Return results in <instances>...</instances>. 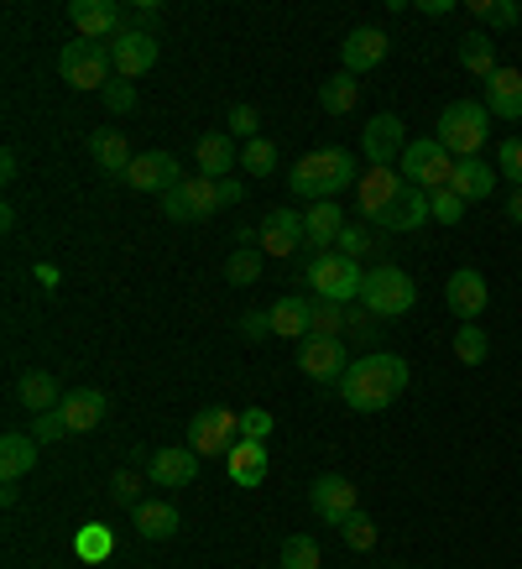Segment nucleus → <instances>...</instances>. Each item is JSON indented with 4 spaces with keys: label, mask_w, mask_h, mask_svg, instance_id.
Listing matches in <instances>:
<instances>
[{
    "label": "nucleus",
    "mask_w": 522,
    "mask_h": 569,
    "mask_svg": "<svg viewBox=\"0 0 522 569\" xmlns=\"http://www.w3.org/2000/svg\"><path fill=\"white\" fill-rule=\"evenodd\" d=\"M408 361L392 356V350H371L361 361H350V371L340 377V397H345V408L355 413H382L392 408L402 392H408Z\"/></svg>",
    "instance_id": "nucleus-1"
},
{
    "label": "nucleus",
    "mask_w": 522,
    "mask_h": 569,
    "mask_svg": "<svg viewBox=\"0 0 522 569\" xmlns=\"http://www.w3.org/2000/svg\"><path fill=\"white\" fill-rule=\"evenodd\" d=\"M350 183H361V168H355V152H345V147H319V152H303L293 162V173H288V189L303 193L309 204H319V199L350 189Z\"/></svg>",
    "instance_id": "nucleus-2"
},
{
    "label": "nucleus",
    "mask_w": 522,
    "mask_h": 569,
    "mask_svg": "<svg viewBox=\"0 0 522 569\" xmlns=\"http://www.w3.org/2000/svg\"><path fill=\"white\" fill-rule=\"evenodd\" d=\"M491 137V110L486 100H454L439 110V147L460 162V157H481Z\"/></svg>",
    "instance_id": "nucleus-3"
},
{
    "label": "nucleus",
    "mask_w": 522,
    "mask_h": 569,
    "mask_svg": "<svg viewBox=\"0 0 522 569\" xmlns=\"http://www.w3.org/2000/svg\"><path fill=\"white\" fill-rule=\"evenodd\" d=\"M361 303L365 313H377V319H398L418 303V282L402 267H377V272H365L361 282Z\"/></svg>",
    "instance_id": "nucleus-4"
},
{
    "label": "nucleus",
    "mask_w": 522,
    "mask_h": 569,
    "mask_svg": "<svg viewBox=\"0 0 522 569\" xmlns=\"http://www.w3.org/2000/svg\"><path fill=\"white\" fill-rule=\"evenodd\" d=\"M402 183H413L423 193H439L450 189L454 178V157L439 147V137H423V141H408V152H402Z\"/></svg>",
    "instance_id": "nucleus-5"
},
{
    "label": "nucleus",
    "mask_w": 522,
    "mask_h": 569,
    "mask_svg": "<svg viewBox=\"0 0 522 569\" xmlns=\"http://www.w3.org/2000/svg\"><path fill=\"white\" fill-rule=\"evenodd\" d=\"M110 69H116V58H110L104 42L73 37L69 48L58 52V73H63V84H73V89H104L110 84Z\"/></svg>",
    "instance_id": "nucleus-6"
},
{
    "label": "nucleus",
    "mask_w": 522,
    "mask_h": 569,
    "mask_svg": "<svg viewBox=\"0 0 522 569\" xmlns=\"http://www.w3.org/2000/svg\"><path fill=\"white\" fill-rule=\"evenodd\" d=\"M303 277H309L313 293L330 298V303H350V298H361V282H365L361 261L340 257V251H324V257H313Z\"/></svg>",
    "instance_id": "nucleus-7"
},
{
    "label": "nucleus",
    "mask_w": 522,
    "mask_h": 569,
    "mask_svg": "<svg viewBox=\"0 0 522 569\" xmlns=\"http://www.w3.org/2000/svg\"><path fill=\"white\" fill-rule=\"evenodd\" d=\"M225 209V193L214 178H183L173 193H162V214L178 224H193V220H209Z\"/></svg>",
    "instance_id": "nucleus-8"
},
{
    "label": "nucleus",
    "mask_w": 522,
    "mask_h": 569,
    "mask_svg": "<svg viewBox=\"0 0 522 569\" xmlns=\"http://www.w3.org/2000/svg\"><path fill=\"white\" fill-rule=\"evenodd\" d=\"M241 445V413L235 408H199L189 418V449L199 455H230Z\"/></svg>",
    "instance_id": "nucleus-9"
},
{
    "label": "nucleus",
    "mask_w": 522,
    "mask_h": 569,
    "mask_svg": "<svg viewBox=\"0 0 522 569\" xmlns=\"http://www.w3.org/2000/svg\"><path fill=\"white\" fill-rule=\"evenodd\" d=\"M361 152L371 168H398L402 152H408V131H402V121L392 116V110H382V116H371L361 131Z\"/></svg>",
    "instance_id": "nucleus-10"
},
{
    "label": "nucleus",
    "mask_w": 522,
    "mask_h": 569,
    "mask_svg": "<svg viewBox=\"0 0 522 569\" xmlns=\"http://www.w3.org/2000/svg\"><path fill=\"white\" fill-rule=\"evenodd\" d=\"M298 371L313 381H334L350 371V356H345V340H324V335H309L303 346H298Z\"/></svg>",
    "instance_id": "nucleus-11"
},
{
    "label": "nucleus",
    "mask_w": 522,
    "mask_h": 569,
    "mask_svg": "<svg viewBox=\"0 0 522 569\" xmlns=\"http://www.w3.org/2000/svg\"><path fill=\"white\" fill-rule=\"evenodd\" d=\"M110 58H116V79H141V73L157 69V37L147 27H126L110 42Z\"/></svg>",
    "instance_id": "nucleus-12"
},
{
    "label": "nucleus",
    "mask_w": 522,
    "mask_h": 569,
    "mask_svg": "<svg viewBox=\"0 0 522 569\" xmlns=\"http://www.w3.org/2000/svg\"><path fill=\"white\" fill-rule=\"evenodd\" d=\"M126 183L137 193H173L178 183H183V173H178V157L173 152H137V162L126 168Z\"/></svg>",
    "instance_id": "nucleus-13"
},
{
    "label": "nucleus",
    "mask_w": 522,
    "mask_h": 569,
    "mask_svg": "<svg viewBox=\"0 0 522 569\" xmlns=\"http://www.w3.org/2000/svg\"><path fill=\"white\" fill-rule=\"evenodd\" d=\"M257 241H261V251L267 257H293L298 246H309V236H303V214L298 209H267V220H261V230H257Z\"/></svg>",
    "instance_id": "nucleus-14"
},
{
    "label": "nucleus",
    "mask_w": 522,
    "mask_h": 569,
    "mask_svg": "<svg viewBox=\"0 0 522 569\" xmlns=\"http://www.w3.org/2000/svg\"><path fill=\"white\" fill-rule=\"evenodd\" d=\"M444 298H450V309L465 319V325H481V313L491 309V288L486 277L475 272V267H460V272L444 282Z\"/></svg>",
    "instance_id": "nucleus-15"
},
{
    "label": "nucleus",
    "mask_w": 522,
    "mask_h": 569,
    "mask_svg": "<svg viewBox=\"0 0 522 569\" xmlns=\"http://www.w3.org/2000/svg\"><path fill=\"white\" fill-rule=\"evenodd\" d=\"M69 21H73V32L84 37V42H116V37L126 32L121 27V6H110V0H73L69 6Z\"/></svg>",
    "instance_id": "nucleus-16"
},
{
    "label": "nucleus",
    "mask_w": 522,
    "mask_h": 569,
    "mask_svg": "<svg viewBox=\"0 0 522 569\" xmlns=\"http://www.w3.org/2000/svg\"><path fill=\"white\" fill-rule=\"evenodd\" d=\"M402 189H408V183H402L398 168H371V173H365L361 183H355V209H361L365 220L377 224V220L387 214V209H392V199H398Z\"/></svg>",
    "instance_id": "nucleus-17"
},
{
    "label": "nucleus",
    "mask_w": 522,
    "mask_h": 569,
    "mask_svg": "<svg viewBox=\"0 0 522 569\" xmlns=\"http://www.w3.org/2000/svg\"><path fill=\"white\" fill-rule=\"evenodd\" d=\"M387 48H392V42H387L382 27H355V32H350L345 42H340V69L361 79L365 69H377V63H382Z\"/></svg>",
    "instance_id": "nucleus-18"
},
{
    "label": "nucleus",
    "mask_w": 522,
    "mask_h": 569,
    "mask_svg": "<svg viewBox=\"0 0 522 569\" xmlns=\"http://www.w3.org/2000/svg\"><path fill=\"white\" fill-rule=\"evenodd\" d=\"M147 476H152V486H193V476H199V449H189V445L157 449L152 460H147Z\"/></svg>",
    "instance_id": "nucleus-19"
},
{
    "label": "nucleus",
    "mask_w": 522,
    "mask_h": 569,
    "mask_svg": "<svg viewBox=\"0 0 522 569\" xmlns=\"http://www.w3.org/2000/svg\"><path fill=\"white\" fill-rule=\"evenodd\" d=\"M309 507L324 522H334V528H340V522L355 512V486H350L345 476H319V481H313V491H309Z\"/></svg>",
    "instance_id": "nucleus-20"
},
{
    "label": "nucleus",
    "mask_w": 522,
    "mask_h": 569,
    "mask_svg": "<svg viewBox=\"0 0 522 569\" xmlns=\"http://www.w3.org/2000/svg\"><path fill=\"white\" fill-rule=\"evenodd\" d=\"M340 230H345V209L334 204V199H319V204H309V214H303V236H309L313 257H324V251H334V241H340Z\"/></svg>",
    "instance_id": "nucleus-21"
},
{
    "label": "nucleus",
    "mask_w": 522,
    "mask_h": 569,
    "mask_svg": "<svg viewBox=\"0 0 522 569\" xmlns=\"http://www.w3.org/2000/svg\"><path fill=\"white\" fill-rule=\"evenodd\" d=\"M193 157H199V178H230V168L241 162V147H235V137L230 131H209V137H199V147H193Z\"/></svg>",
    "instance_id": "nucleus-22"
},
{
    "label": "nucleus",
    "mask_w": 522,
    "mask_h": 569,
    "mask_svg": "<svg viewBox=\"0 0 522 569\" xmlns=\"http://www.w3.org/2000/svg\"><path fill=\"white\" fill-rule=\"evenodd\" d=\"M423 220H434V209H429V193L408 183V189L392 199V209H387L377 224H382V230H392V236H413Z\"/></svg>",
    "instance_id": "nucleus-23"
},
{
    "label": "nucleus",
    "mask_w": 522,
    "mask_h": 569,
    "mask_svg": "<svg viewBox=\"0 0 522 569\" xmlns=\"http://www.w3.org/2000/svg\"><path fill=\"white\" fill-rule=\"evenodd\" d=\"M63 387H58V377L52 371H21L17 377V402L27 408V413H52V408H63Z\"/></svg>",
    "instance_id": "nucleus-24"
},
{
    "label": "nucleus",
    "mask_w": 522,
    "mask_h": 569,
    "mask_svg": "<svg viewBox=\"0 0 522 569\" xmlns=\"http://www.w3.org/2000/svg\"><path fill=\"white\" fill-rule=\"evenodd\" d=\"M486 110L496 121H522V69H496L486 79Z\"/></svg>",
    "instance_id": "nucleus-25"
},
{
    "label": "nucleus",
    "mask_w": 522,
    "mask_h": 569,
    "mask_svg": "<svg viewBox=\"0 0 522 569\" xmlns=\"http://www.w3.org/2000/svg\"><path fill=\"white\" fill-rule=\"evenodd\" d=\"M454 58H460V69L475 73V79H491V73L502 69V63H496V42H491V32H481V27H470V32L460 37Z\"/></svg>",
    "instance_id": "nucleus-26"
},
{
    "label": "nucleus",
    "mask_w": 522,
    "mask_h": 569,
    "mask_svg": "<svg viewBox=\"0 0 522 569\" xmlns=\"http://www.w3.org/2000/svg\"><path fill=\"white\" fill-rule=\"evenodd\" d=\"M450 189L460 193L465 204H481V199H491V189H496V173H491L481 157H460V162H454Z\"/></svg>",
    "instance_id": "nucleus-27"
},
{
    "label": "nucleus",
    "mask_w": 522,
    "mask_h": 569,
    "mask_svg": "<svg viewBox=\"0 0 522 569\" xmlns=\"http://www.w3.org/2000/svg\"><path fill=\"white\" fill-rule=\"evenodd\" d=\"M89 152H94V168H100V173H110V178H116V173L126 178V168L137 162V152L126 147V137L116 131V126L94 131V137H89Z\"/></svg>",
    "instance_id": "nucleus-28"
},
{
    "label": "nucleus",
    "mask_w": 522,
    "mask_h": 569,
    "mask_svg": "<svg viewBox=\"0 0 522 569\" xmlns=\"http://www.w3.org/2000/svg\"><path fill=\"white\" fill-rule=\"evenodd\" d=\"M104 392L100 387H79V392H69L63 397V418H69V429L73 433H89V429H100L104 423Z\"/></svg>",
    "instance_id": "nucleus-29"
},
{
    "label": "nucleus",
    "mask_w": 522,
    "mask_h": 569,
    "mask_svg": "<svg viewBox=\"0 0 522 569\" xmlns=\"http://www.w3.org/2000/svg\"><path fill=\"white\" fill-rule=\"evenodd\" d=\"M225 470L235 486H261L267 481V445H261V439H241V445L225 455Z\"/></svg>",
    "instance_id": "nucleus-30"
},
{
    "label": "nucleus",
    "mask_w": 522,
    "mask_h": 569,
    "mask_svg": "<svg viewBox=\"0 0 522 569\" xmlns=\"http://www.w3.org/2000/svg\"><path fill=\"white\" fill-rule=\"evenodd\" d=\"M309 303L313 298H278L272 303V335H282V340H309L313 335V319H309Z\"/></svg>",
    "instance_id": "nucleus-31"
},
{
    "label": "nucleus",
    "mask_w": 522,
    "mask_h": 569,
    "mask_svg": "<svg viewBox=\"0 0 522 569\" xmlns=\"http://www.w3.org/2000/svg\"><path fill=\"white\" fill-rule=\"evenodd\" d=\"M37 466V439L32 433H6L0 439V481H21Z\"/></svg>",
    "instance_id": "nucleus-32"
},
{
    "label": "nucleus",
    "mask_w": 522,
    "mask_h": 569,
    "mask_svg": "<svg viewBox=\"0 0 522 569\" xmlns=\"http://www.w3.org/2000/svg\"><path fill=\"white\" fill-rule=\"evenodd\" d=\"M355 100H361V79L355 73H330L324 84H319V104H324V116H350L355 110Z\"/></svg>",
    "instance_id": "nucleus-33"
},
{
    "label": "nucleus",
    "mask_w": 522,
    "mask_h": 569,
    "mask_svg": "<svg viewBox=\"0 0 522 569\" xmlns=\"http://www.w3.org/2000/svg\"><path fill=\"white\" fill-rule=\"evenodd\" d=\"M137 533L152 538V543L173 538L178 533V507H173V501H141V507H137Z\"/></svg>",
    "instance_id": "nucleus-34"
},
{
    "label": "nucleus",
    "mask_w": 522,
    "mask_h": 569,
    "mask_svg": "<svg viewBox=\"0 0 522 569\" xmlns=\"http://www.w3.org/2000/svg\"><path fill=\"white\" fill-rule=\"evenodd\" d=\"M470 11H475V21H481V32H512V27H518L522 21V6L518 0H475V6H470Z\"/></svg>",
    "instance_id": "nucleus-35"
},
{
    "label": "nucleus",
    "mask_w": 522,
    "mask_h": 569,
    "mask_svg": "<svg viewBox=\"0 0 522 569\" xmlns=\"http://www.w3.org/2000/svg\"><path fill=\"white\" fill-rule=\"evenodd\" d=\"M73 553H79L84 565H100V559L116 553V533H110L104 522H89V528H79V538H73Z\"/></svg>",
    "instance_id": "nucleus-36"
},
{
    "label": "nucleus",
    "mask_w": 522,
    "mask_h": 569,
    "mask_svg": "<svg viewBox=\"0 0 522 569\" xmlns=\"http://www.w3.org/2000/svg\"><path fill=\"white\" fill-rule=\"evenodd\" d=\"M491 356V335L481 325H460L454 329V361L460 366H481Z\"/></svg>",
    "instance_id": "nucleus-37"
},
{
    "label": "nucleus",
    "mask_w": 522,
    "mask_h": 569,
    "mask_svg": "<svg viewBox=\"0 0 522 569\" xmlns=\"http://www.w3.org/2000/svg\"><path fill=\"white\" fill-rule=\"evenodd\" d=\"M241 173L245 178H272V173H278V147H272L267 137L245 141V147H241Z\"/></svg>",
    "instance_id": "nucleus-38"
},
{
    "label": "nucleus",
    "mask_w": 522,
    "mask_h": 569,
    "mask_svg": "<svg viewBox=\"0 0 522 569\" xmlns=\"http://www.w3.org/2000/svg\"><path fill=\"white\" fill-rule=\"evenodd\" d=\"M309 319H313V335H324V340H345V303L313 298V303H309Z\"/></svg>",
    "instance_id": "nucleus-39"
},
{
    "label": "nucleus",
    "mask_w": 522,
    "mask_h": 569,
    "mask_svg": "<svg viewBox=\"0 0 522 569\" xmlns=\"http://www.w3.org/2000/svg\"><path fill=\"white\" fill-rule=\"evenodd\" d=\"M282 569H324V553L309 533H293L282 538Z\"/></svg>",
    "instance_id": "nucleus-40"
},
{
    "label": "nucleus",
    "mask_w": 522,
    "mask_h": 569,
    "mask_svg": "<svg viewBox=\"0 0 522 569\" xmlns=\"http://www.w3.org/2000/svg\"><path fill=\"white\" fill-rule=\"evenodd\" d=\"M225 277L235 282V288H251V282H261V251L257 246H235L225 261Z\"/></svg>",
    "instance_id": "nucleus-41"
},
{
    "label": "nucleus",
    "mask_w": 522,
    "mask_h": 569,
    "mask_svg": "<svg viewBox=\"0 0 522 569\" xmlns=\"http://www.w3.org/2000/svg\"><path fill=\"white\" fill-rule=\"evenodd\" d=\"M340 533H345V543L355 553H365V549H377V522L365 518V512H350L345 522H340Z\"/></svg>",
    "instance_id": "nucleus-42"
},
{
    "label": "nucleus",
    "mask_w": 522,
    "mask_h": 569,
    "mask_svg": "<svg viewBox=\"0 0 522 569\" xmlns=\"http://www.w3.org/2000/svg\"><path fill=\"white\" fill-rule=\"evenodd\" d=\"M429 209H434V220L439 224H460V220H465V199H460V193H454V189H439V193H429Z\"/></svg>",
    "instance_id": "nucleus-43"
},
{
    "label": "nucleus",
    "mask_w": 522,
    "mask_h": 569,
    "mask_svg": "<svg viewBox=\"0 0 522 569\" xmlns=\"http://www.w3.org/2000/svg\"><path fill=\"white\" fill-rule=\"evenodd\" d=\"M100 94H104V110H116V116H131V110H137V84H131V79H110Z\"/></svg>",
    "instance_id": "nucleus-44"
},
{
    "label": "nucleus",
    "mask_w": 522,
    "mask_h": 569,
    "mask_svg": "<svg viewBox=\"0 0 522 569\" xmlns=\"http://www.w3.org/2000/svg\"><path fill=\"white\" fill-rule=\"evenodd\" d=\"M496 168H502V178L512 183V189H522V137H512V141L496 147Z\"/></svg>",
    "instance_id": "nucleus-45"
},
{
    "label": "nucleus",
    "mask_w": 522,
    "mask_h": 569,
    "mask_svg": "<svg viewBox=\"0 0 522 569\" xmlns=\"http://www.w3.org/2000/svg\"><path fill=\"white\" fill-rule=\"evenodd\" d=\"M63 433H73L69 418H63V408H52V413H37L32 418V439H37V445H52V439H63Z\"/></svg>",
    "instance_id": "nucleus-46"
},
{
    "label": "nucleus",
    "mask_w": 522,
    "mask_h": 569,
    "mask_svg": "<svg viewBox=\"0 0 522 569\" xmlns=\"http://www.w3.org/2000/svg\"><path fill=\"white\" fill-rule=\"evenodd\" d=\"M230 137L241 141V147L261 137V116L251 110V104H235V110H230Z\"/></svg>",
    "instance_id": "nucleus-47"
},
{
    "label": "nucleus",
    "mask_w": 522,
    "mask_h": 569,
    "mask_svg": "<svg viewBox=\"0 0 522 569\" xmlns=\"http://www.w3.org/2000/svg\"><path fill=\"white\" fill-rule=\"evenodd\" d=\"M110 497L137 512V507H141V476H137V470H116V481H110Z\"/></svg>",
    "instance_id": "nucleus-48"
},
{
    "label": "nucleus",
    "mask_w": 522,
    "mask_h": 569,
    "mask_svg": "<svg viewBox=\"0 0 522 569\" xmlns=\"http://www.w3.org/2000/svg\"><path fill=\"white\" fill-rule=\"evenodd\" d=\"M365 246H371L365 224H345V230H340V241H334V251H340V257H350V261H361Z\"/></svg>",
    "instance_id": "nucleus-49"
},
{
    "label": "nucleus",
    "mask_w": 522,
    "mask_h": 569,
    "mask_svg": "<svg viewBox=\"0 0 522 569\" xmlns=\"http://www.w3.org/2000/svg\"><path fill=\"white\" fill-rule=\"evenodd\" d=\"M267 433H272V413H267V408H245L241 413V439H261V445H267Z\"/></svg>",
    "instance_id": "nucleus-50"
},
{
    "label": "nucleus",
    "mask_w": 522,
    "mask_h": 569,
    "mask_svg": "<svg viewBox=\"0 0 522 569\" xmlns=\"http://www.w3.org/2000/svg\"><path fill=\"white\" fill-rule=\"evenodd\" d=\"M345 335L361 340V346H371V340H377V319H365V309H355V313L345 309Z\"/></svg>",
    "instance_id": "nucleus-51"
},
{
    "label": "nucleus",
    "mask_w": 522,
    "mask_h": 569,
    "mask_svg": "<svg viewBox=\"0 0 522 569\" xmlns=\"http://www.w3.org/2000/svg\"><path fill=\"white\" fill-rule=\"evenodd\" d=\"M267 335H272V313H261V309L241 313V340H267Z\"/></svg>",
    "instance_id": "nucleus-52"
},
{
    "label": "nucleus",
    "mask_w": 522,
    "mask_h": 569,
    "mask_svg": "<svg viewBox=\"0 0 522 569\" xmlns=\"http://www.w3.org/2000/svg\"><path fill=\"white\" fill-rule=\"evenodd\" d=\"M418 11H423V17H454V0H423Z\"/></svg>",
    "instance_id": "nucleus-53"
},
{
    "label": "nucleus",
    "mask_w": 522,
    "mask_h": 569,
    "mask_svg": "<svg viewBox=\"0 0 522 569\" xmlns=\"http://www.w3.org/2000/svg\"><path fill=\"white\" fill-rule=\"evenodd\" d=\"M220 193H225V209H230V204H241V199H245L235 178H220Z\"/></svg>",
    "instance_id": "nucleus-54"
},
{
    "label": "nucleus",
    "mask_w": 522,
    "mask_h": 569,
    "mask_svg": "<svg viewBox=\"0 0 522 569\" xmlns=\"http://www.w3.org/2000/svg\"><path fill=\"white\" fill-rule=\"evenodd\" d=\"M506 220L522 224V189H518V193H506Z\"/></svg>",
    "instance_id": "nucleus-55"
},
{
    "label": "nucleus",
    "mask_w": 522,
    "mask_h": 569,
    "mask_svg": "<svg viewBox=\"0 0 522 569\" xmlns=\"http://www.w3.org/2000/svg\"><path fill=\"white\" fill-rule=\"evenodd\" d=\"M17 168H21V162H17V152H6V157H0V178H6V183L17 178Z\"/></svg>",
    "instance_id": "nucleus-56"
}]
</instances>
